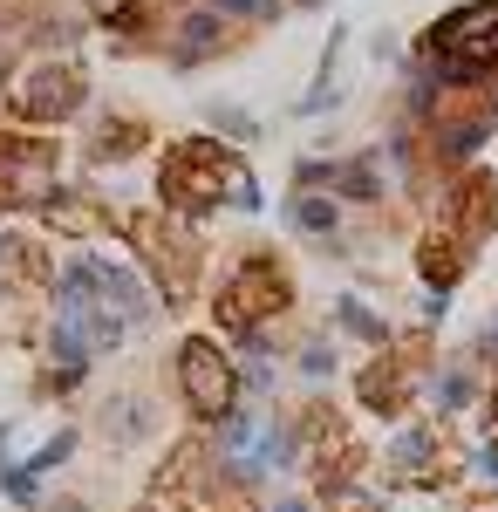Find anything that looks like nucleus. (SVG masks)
<instances>
[{
	"mask_svg": "<svg viewBox=\"0 0 498 512\" xmlns=\"http://www.w3.org/2000/svg\"><path fill=\"white\" fill-rule=\"evenodd\" d=\"M198 7H212L219 21H253V28L280 21V0H198Z\"/></svg>",
	"mask_w": 498,
	"mask_h": 512,
	"instance_id": "4be33fe9",
	"label": "nucleus"
},
{
	"mask_svg": "<svg viewBox=\"0 0 498 512\" xmlns=\"http://www.w3.org/2000/svg\"><path fill=\"white\" fill-rule=\"evenodd\" d=\"M376 472H383L376 478L383 492H444L458 485V444L437 417H403L376 451Z\"/></svg>",
	"mask_w": 498,
	"mask_h": 512,
	"instance_id": "6e6552de",
	"label": "nucleus"
},
{
	"mask_svg": "<svg viewBox=\"0 0 498 512\" xmlns=\"http://www.w3.org/2000/svg\"><path fill=\"white\" fill-rule=\"evenodd\" d=\"M239 178H246V164L219 137H178L157 158V198H164V212L171 219H192V226L239 192Z\"/></svg>",
	"mask_w": 498,
	"mask_h": 512,
	"instance_id": "39448f33",
	"label": "nucleus"
},
{
	"mask_svg": "<svg viewBox=\"0 0 498 512\" xmlns=\"http://www.w3.org/2000/svg\"><path fill=\"white\" fill-rule=\"evenodd\" d=\"M62 198V151L48 137L0 130V212H48Z\"/></svg>",
	"mask_w": 498,
	"mask_h": 512,
	"instance_id": "9d476101",
	"label": "nucleus"
},
{
	"mask_svg": "<svg viewBox=\"0 0 498 512\" xmlns=\"http://www.w3.org/2000/svg\"><path fill=\"white\" fill-rule=\"evenodd\" d=\"M294 369H301L307 383H328V376L342 369V342H335L328 328H314V335H301V342H294Z\"/></svg>",
	"mask_w": 498,
	"mask_h": 512,
	"instance_id": "aec40b11",
	"label": "nucleus"
},
{
	"mask_svg": "<svg viewBox=\"0 0 498 512\" xmlns=\"http://www.w3.org/2000/svg\"><path fill=\"white\" fill-rule=\"evenodd\" d=\"M267 512H321V506H314V492H307V485H280V492L267 499Z\"/></svg>",
	"mask_w": 498,
	"mask_h": 512,
	"instance_id": "b1692460",
	"label": "nucleus"
},
{
	"mask_svg": "<svg viewBox=\"0 0 498 512\" xmlns=\"http://www.w3.org/2000/svg\"><path fill=\"white\" fill-rule=\"evenodd\" d=\"M430 369H437V335L430 328H396V342L355 369V410L376 417V424H403L417 410Z\"/></svg>",
	"mask_w": 498,
	"mask_h": 512,
	"instance_id": "423d86ee",
	"label": "nucleus"
},
{
	"mask_svg": "<svg viewBox=\"0 0 498 512\" xmlns=\"http://www.w3.org/2000/svg\"><path fill=\"white\" fill-rule=\"evenodd\" d=\"M82 451V424H55V431L41 437L35 451H21V458H14V465H28V472L41 478V485H48V472H62V465H69V458H76Z\"/></svg>",
	"mask_w": 498,
	"mask_h": 512,
	"instance_id": "a211bd4d",
	"label": "nucleus"
},
{
	"mask_svg": "<svg viewBox=\"0 0 498 512\" xmlns=\"http://www.w3.org/2000/svg\"><path fill=\"white\" fill-rule=\"evenodd\" d=\"M164 431V410H157L151 390H116L103 396V410H96V437L110 444V451H137V444H151Z\"/></svg>",
	"mask_w": 498,
	"mask_h": 512,
	"instance_id": "f8f14e48",
	"label": "nucleus"
},
{
	"mask_svg": "<svg viewBox=\"0 0 498 512\" xmlns=\"http://www.w3.org/2000/svg\"><path fill=\"white\" fill-rule=\"evenodd\" d=\"M226 41H232V21H219L212 7H192V14L178 21L171 69H198V62H212V55H226Z\"/></svg>",
	"mask_w": 498,
	"mask_h": 512,
	"instance_id": "2eb2a0df",
	"label": "nucleus"
},
{
	"mask_svg": "<svg viewBox=\"0 0 498 512\" xmlns=\"http://www.w3.org/2000/svg\"><path fill=\"white\" fill-rule=\"evenodd\" d=\"M41 512H96V499H89V492H48Z\"/></svg>",
	"mask_w": 498,
	"mask_h": 512,
	"instance_id": "a878e982",
	"label": "nucleus"
},
{
	"mask_svg": "<svg viewBox=\"0 0 498 512\" xmlns=\"http://www.w3.org/2000/svg\"><path fill=\"white\" fill-rule=\"evenodd\" d=\"M328 335H335V342H362V349L376 355V349L396 342V321L376 315L362 294H335V321H328Z\"/></svg>",
	"mask_w": 498,
	"mask_h": 512,
	"instance_id": "dca6fc26",
	"label": "nucleus"
},
{
	"mask_svg": "<svg viewBox=\"0 0 498 512\" xmlns=\"http://www.w3.org/2000/svg\"><path fill=\"white\" fill-rule=\"evenodd\" d=\"M137 144H151V117H137V110H123V117H96V130H89V164H123Z\"/></svg>",
	"mask_w": 498,
	"mask_h": 512,
	"instance_id": "f3484780",
	"label": "nucleus"
},
{
	"mask_svg": "<svg viewBox=\"0 0 498 512\" xmlns=\"http://www.w3.org/2000/svg\"><path fill=\"white\" fill-rule=\"evenodd\" d=\"M219 478H226V465H219V444L205 431L178 437L164 458H157L151 472V492L144 499H157V506L171 512H212V499H219Z\"/></svg>",
	"mask_w": 498,
	"mask_h": 512,
	"instance_id": "1a4fd4ad",
	"label": "nucleus"
},
{
	"mask_svg": "<svg viewBox=\"0 0 498 512\" xmlns=\"http://www.w3.org/2000/svg\"><path fill=\"white\" fill-rule=\"evenodd\" d=\"M430 226H444V233L471 246V253H485V239L498 233V178L485 164H464L444 178V198H437V219Z\"/></svg>",
	"mask_w": 498,
	"mask_h": 512,
	"instance_id": "9b49d317",
	"label": "nucleus"
},
{
	"mask_svg": "<svg viewBox=\"0 0 498 512\" xmlns=\"http://www.w3.org/2000/svg\"><path fill=\"white\" fill-rule=\"evenodd\" d=\"M485 369L458 355V362H437L430 376H423V403L437 410V424H458V417H478V403H485Z\"/></svg>",
	"mask_w": 498,
	"mask_h": 512,
	"instance_id": "ddd939ff",
	"label": "nucleus"
},
{
	"mask_svg": "<svg viewBox=\"0 0 498 512\" xmlns=\"http://www.w3.org/2000/svg\"><path fill=\"white\" fill-rule=\"evenodd\" d=\"M130 512H171V506H157V499H137V506H130Z\"/></svg>",
	"mask_w": 498,
	"mask_h": 512,
	"instance_id": "bb28decb",
	"label": "nucleus"
},
{
	"mask_svg": "<svg viewBox=\"0 0 498 512\" xmlns=\"http://www.w3.org/2000/svg\"><path fill=\"white\" fill-rule=\"evenodd\" d=\"M110 233L130 246L137 274L151 280L157 301L171 308H192L198 301V274H205V233L192 219H171L164 205L157 212H137V205H110Z\"/></svg>",
	"mask_w": 498,
	"mask_h": 512,
	"instance_id": "f257e3e1",
	"label": "nucleus"
},
{
	"mask_svg": "<svg viewBox=\"0 0 498 512\" xmlns=\"http://www.w3.org/2000/svg\"><path fill=\"white\" fill-rule=\"evenodd\" d=\"M137 7H144V0H89V14H96L103 28H130V21H137Z\"/></svg>",
	"mask_w": 498,
	"mask_h": 512,
	"instance_id": "5701e85b",
	"label": "nucleus"
},
{
	"mask_svg": "<svg viewBox=\"0 0 498 512\" xmlns=\"http://www.w3.org/2000/svg\"><path fill=\"white\" fill-rule=\"evenodd\" d=\"M164 369H171V396H178V410L192 417L198 431H219L232 410L246 403V369H239V355H232L212 328L178 335Z\"/></svg>",
	"mask_w": 498,
	"mask_h": 512,
	"instance_id": "20e7f679",
	"label": "nucleus"
},
{
	"mask_svg": "<svg viewBox=\"0 0 498 512\" xmlns=\"http://www.w3.org/2000/svg\"><path fill=\"white\" fill-rule=\"evenodd\" d=\"M458 485L478 492V499H498V444L492 437H478L471 451H458Z\"/></svg>",
	"mask_w": 498,
	"mask_h": 512,
	"instance_id": "6ab92c4d",
	"label": "nucleus"
},
{
	"mask_svg": "<svg viewBox=\"0 0 498 512\" xmlns=\"http://www.w3.org/2000/svg\"><path fill=\"white\" fill-rule=\"evenodd\" d=\"M471 267H478V253H471V246H458L444 226H423V239H417V280H423V294H458Z\"/></svg>",
	"mask_w": 498,
	"mask_h": 512,
	"instance_id": "4468645a",
	"label": "nucleus"
},
{
	"mask_svg": "<svg viewBox=\"0 0 498 512\" xmlns=\"http://www.w3.org/2000/svg\"><path fill=\"white\" fill-rule=\"evenodd\" d=\"M82 96H89V76H82L76 55H62V48H41V55L14 62L0 76V110H7V123H21V130L69 123L82 110Z\"/></svg>",
	"mask_w": 498,
	"mask_h": 512,
	"instance_id": "0eeeda50",
	"label": "nucleus"
},
{
	"mask_svg": "<svg viewBox=\"0 0 498 512\" xmlns=\"http://www.w3.org/2000/svg\"><path fill=\"white\" fill-rule=\"evenodd\" d=\"M0 499L21 512H41V499H48V485H41L28 465H0Z\"/></svg>",
	"mask_w": 498,
	"mask_h": 512,
	"instance_id": "412c9836",
	"label": "nucleus"
},
{
	"mask_svg": "<svg viewBox=\"0 0 498 512\" xmlns=\"http://www.w3.org/2000/svg\"><path fill=\"white\" fill-rule=\"evenodd\" d=\"M417 62L437 89H492L498 76V0H464L417 35Z\"/></svg>",
	"mask_w": 498,
	"mask_h": 512,
	"instance_id": "7ed1b4c3",
	"label": "nucleus"
},
{
	"mask_svg": "<svg viewBox=\"0 0 498 512\" xmlns=\"http://www.w3.org/2000/svg\"><path fill=\"white\" fill-rule=\"evenodd\" d=\"M471 424H478V437H492V444H498V376L485 383V403H478V417H471Z\"/></svg>",
	"mask_w": 498,
	"mask_h": 512,
	"instance_id": "393cba45",
	"label": "nucleus"
},
{
	"mask_svg": "<svg viewBox=\"0 0 498 512\" xmlns=\"http://www.w3.org/2000/svg\"><path fill=\"white\" fill-rule=\"evenodd\" d=\"M287 315H294V267L280 260V246L239 253L226 274H219V287H212V335H219L226 349L280 328Z\"/></svg>",
	"mask_w": 498,
	"mask_h": 512,
	"instance_id": "f03ea898",
	"label": "nucleus"
}]
</instances>
